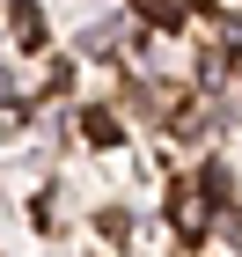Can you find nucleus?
Here are the masks:
<instances>
[{"mask_svg": "<svg viewBox=\"0 0 242 257\" xmlns=\"http://www.w3.org/2000/svg\"><path fill=\"white\" fill-rule=\"evenodd\" d=\"M169 220H176L183 235H198V228H205V198L198 191H176V198H169Z\"/></svg>", "mask_w": 242, "mask_h": 257, "instance_id": "nucleus-1", "label": "nucleus"}, {"mask_svg": "<svg viewBox=\"0 0 242 257\" xmlns=\"http://www.w3.org/2000/svg\"><path fill=\"white\" fill-rule=\"evenodd\" d=\"M183 8H191V0H140V15H154L161 30H169V22H183Z\"/></svg>", "mask_w": 242, "mask_h": 257, "instance_id": "nucleus-2", "label": "nucleus"}, {"mask_svg": "<svg viewBox=\"0 0 242 257\" xmlns=\"http://www.w3.org/2000/svg\"><path fill=\"white\" fill-rule=\"evenodd\" d=\"M88 140H96V147H118V125H110V118L96 110V118H88Z\"/></svg>", "mask_w": 242, "mask_h": 257, "instance_id": "nucleus-4", "label": "nucleus"}, {"mask_svg": "<svg viewBox=\"0 0 242 257\" xmlns=\"http://www.w3.org/2000/svg\"><path fill=\"white\" fill-rule=\"evenodd\" d=\"M15 37H22V44H44V22H37V8H15Z\"/></svg>", "mask_w": 242, "mask_h": 257, "instance_id": "nucleus-3", "label": "nucleus"}]
</instances>
